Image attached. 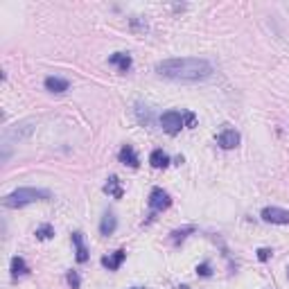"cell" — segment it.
Returning <instances> with one entry per match:
<instances>
[{"label":"cell","mask_w":289,"mask_h":289,"mask_svg":"<svg viewBox=\"0 0 289 289\" xmlns=\"http://www.w3.org/2000/svg\"><path fill=\"white\" fill-rule=\"evenodd\" d=\"M178 289H190V287H188V285H181V287H178Z\"/></svg>","instance_id":"7402d4cb"},{"label":"cell","mask_w":289,"mask_h":289,"mask_svg":"<svg viewBox=\"0 0 289 289\" xmlns=\"http://www.w3.org/2000/svg\"><path fill=\"white\" fill-rule=\"evenodd\" d=\"M149 163H151V167H156V170H163V167L170 165V156H167L163 149H154L149 154Z\"/></svg>","instance_id":"5bb4252c"},{"label":"cell","mask_w":289,"mask_h":289,"mask_svg":"<svg viewBox=\"0 0 289 289\" xmlns=\"http://www.w3.org/2000/svg\"><path fill=\"white\" fill-rule=\"evenodd\" d=\"M131 289H143V287H131Z\"/></svg>","instance_id":"603a6c76"},{"label":"cell","mask_w":289,"mask_h":289,"mask_svg":"<svg viewBox=\"0 0 289 289\" xmlns=\"http://www.w3.org/2000/svg\"><path fill=\"white\" fill-rule=\"evenodd\" d=\"M194 230V226H188V228H183V230H174V233H172V242H174V244H178V242H183L188 238V235H190Z\"/></svg>","instance_id":"e0dca14e"},{"label":"cell","mask_w":289,"mask_h":289,"mask_svg":"<svg viewBox=\"0 0 289 289\" xmlns=\"http://www.w3.org/2000/svg\"><path fill=\"white\" fill-rule=\"evenodd\" d=\"M52 235H55V228H52L50 224H43V226L36 228V238H39V240H50Z\"/></svg>","instance_id":"2e32d148"},{"label":"cell","mask_w":289,"mask_h":289,"mask_svg":"<svg viewBox=\"0 0 289 289\" xmlns=\"http://www.w3.org/2000/svg\"><path fill=\"white\" fill-rule=\"evenodd\" d=\"M257 257H260L262 262H267L271 257V249H260V251H257Z\"/></svg>","instance_id":"44dd1931"},{"label":"cell","mask_w":289,"mask_h":289,"mask_svg":"<svg viewBox=\"0 0 289 289\" xmlns=\"http://www.w3.org/2000/svg\"><path fill=\"white\" fill-rule=\"evenodd\" d=\"M124 260H127V251L120 249V251H115V253H111V255H104L102 257V267H107L109 271H118L120 267H122Z\"/></svg>","instance_id":"52a82bcc"},{"label":"cell","mask_w":289,"mask_h":289,"mask_svg":"<svg viewBox=\"0 0 289 289\" xmlns=\"http://www.w3.org/2000/svg\"><path fill=\"white\" fill-rule=\"evenodd\" d=\"M183 122H186V127H194V122H197V115L190 113V111H183Z\"/></svg>","instance_id":"d6986e66"},{"label":"cell","mask_w":289,"mask_h":289,"mask_svg":"<svg viewBox=\"0 0 289 289\" xmlns=\"http://www.w3.org/2000/svg\"><path fill=\"white\" fill-rule=\"evenodd\" d=\"M161 127L165 129L170 136L178 134V131L186 127V122H183V111H181V113H178V111H167V113H163V115H161Z\"/></svg>","instance_id":"3957f363"},{"label":"cell","mask_w":289,"mask_h":289,"mask_svg":"<svg viewBox=\"0 0 289 289\" xmlns=\"http://www.w3.org/2000/svg\"><path fill=\"white\" fill-rule=\"evenodd\" d=\"M68 80H61V77H45V88L50 93H66L68 91Z\"/></svg>","instance_id":"4fadbf2b"},{"label":"cell","mask_w":289,"mask_h":289,"mask_svg":"<svg viewBox=\"0 0 289 289\" xmlns=\"http://www.w3.org/2000/svg\"><path fill=\"white\" fill-rule=\"evenodd\" d=\"M30 269H28V265H25V260L23 257H12V276L14 278H18V276H25Z\"/></svg>","instance_id":"9a60e30c"},{"label":"cell","mask_w":289,"mask_h":289,"mask_svg":"<svg viewBox=\"0 0 289 289\" xmlns=\"http://www.w3.org/2000/svg\"><path fill=\"white\" fill-rule=\"evenodd\" d=\"M109 64L115 66L120 72H127L129 68H131V64H134V61H131V57L127 55V52H115V55L109 57Z\"/></svg>","instance_id":"30bf717a"},{"label":"cell","mask_w":289,"mask_h":289,"mask_svg":"<svg viewBox=\"0 0 289 289\" xmlns=\"http://www.w3.org/2000/svg\"><path fill=\"white\" fill-rule=\"evenodd\" d=\"M45 199H50L48 190H41V188H18L12 194H7L3 203L5 208H23L34 201H45Z\"/></svg>","instance_id":"7a4b0ae2"},{"label":"cell","mask_w":289,"mask_h":289,"mask_svg":"<svg viewBox=\"0 0 289 289\" xmlns=\"http://www.w3.org/2000/svg\"><path fill=\"white\" fill-rule=\"evenodd\" d=\"M197 273H199V276H203V278H208L210 276V265H208V262H201V265L197 267Z\"/></svg>","instance_id":"ffe728a7"},{"label":"cell","mask_w":289,"mask_h":289,"mask_svg":"<svg viewBox=\"0 0 289 289\" xmlns=\"http://www.w3.org/2000/svg\"><path fill=\"white\" fill-rule=\"evenodd\" d=\"M104 192L109 194V197H113V199H122L124 197V190H122V186H120V178L111 174L107 178V183H104V188H102Z\"/></svg>","instance_id":"ba28073f"},{"label":"cell","mask_w":289,"mask_h":289,"mask_svg":"<svg viewBox=\"0 0 289 289\" xmlns=\"http://www.w3.org/2000/svg\"><path fill=\"white\" fill-rule=\"evenodd\" d=\"M170 206H172V199L163 188H154V190L149 192V208L154 210V213H163V210H167Z\"/></svg>","instance_id":"277c9868"},{"label":"cell","mask_w":289,"mask_h":289,"mask_svg":"<svg viewBox=\"0 0 289 289\" xmlns=\"http://www.w3.org/2000/svg\"><path fill=\"white\" fill-rule=\"evenodd\" d=\"M118 159H120V163H122V165H129V167H138V165H140L138 154L134 151V147H131V145H122V149H120Z\"/></svg>","instance_id":"9c48e42d"},{"label":"cell","mask_w":289,"mask_h":289,"mask_svg":"<svg viewBox=\"0 0 289 289\" xmlns=\"http://www.w3.org/2000/svg\"><path fill=\"white\" fill-rule=\"evenodd\" d=\"M72 244H75V251H77V262H86L88 260V249L86 244H84V233H72Z\"/></svg>","instance_id":"7c38bea8"},{"label":"cell","mask_w":289,"mask_h":289,"mask_svg":"<svg viewBox=\"0 0 289 289\" xmlns=\"http://www.w3.org/2000/svg\"><path fill=\"white\" fill-rule=\"evenodd\" d=\"M156 72L174 82H203L213 75V64L199 57H176L156 64Z\"/></svg>","instance_id":"6da1fadb"},{"label":"cell","mask_w":289,"mask_h":289,"mask_svg":"<svg viewBox=\"0 0 289 289\" xmlns=\"http://www.w3.org/2000/svg\"><path fill=\"white\" fill-rule=\"evenodd\" d=\"M115 228H118V219H115V215L113 213H104L102 222H99V233L109 238V235L115 233Z\"/></svg>","instance_id":"8fae6325"},{"label":"cell","mask_w":289,"mask_h":289,"mask_svg":"<svg viewBox=\"0 0 289 289\" xmlns=\"http://www.w3.org/2000/svg\"><path fill=\"white\" fill-rule=\"evenodd\" d=\"M68 285H70V289H80V285H82V280H80V273L77 271H68Z\"/></svg>","instance_id":"ac0fdd59"},{"label":"cell","mask_w":289,"mask_h":289,"mask_svg":"<svg viewBox=\"0 0 289 289\" xmlns=\"http://www.w3.org/2000/svg\"><path fill=\"white\" fill-rule=\"evenodd\" d=\"M260 217L269 224H289V210L278 208V206H267L262 208Z\"/></svg>","instance_id":"5b68a950"},{"label":"cell","mask_w":289,"mask_h":289,"mask_svg":"<svg viewBox=\"0 0 289 289\" xmlns=\"http://www.w3.org/2000/svg\"><path fill=\"white\" fill-rule=\"evenodd\" d=\"M240 134L235 129H224L222 134L217 136V145L222 147V149H235V147L240 145Z\"/></svg>","instance_id":"8992f818"}]
</instances>
